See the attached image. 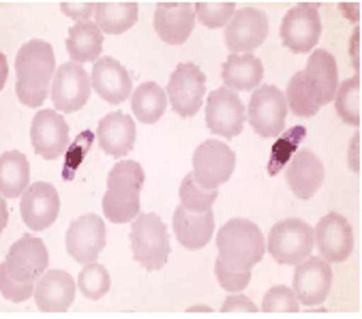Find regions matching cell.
<instances>
[{
  "instance_id": "34",
  "label": "cell",
  "mask_w": 362,
  "mask_h": 319,
  "mask_svg": "<svg viewBox=\"0 0 362 319\" xmlns=\"http://www.w3.org/2000/svg\"><path fill=\"white\" fill-rule=\"evenodd\" d=\"M219 197V189H204L195 182L193 174L185 176L180 182V206L191 212H206Z\"/></svg>"
},
{
  "instance_id": "24",
  "label": "cell",
  "mask_w": 362,
  "mask_h": 319,
  "mask_svg": "<svg viewBox=\"0 0 362 319\" xmlns=\"http://www.w3.org/2000/svg\"><path fill=\"white\" fill-rule=\"evenodd\" d=\"M174 233L178 243L189 251H199L208 247L212 231H214V214L212 210L206 212H191L185 206H178L174 210Z\"/></svg>"
},
{
  "instance_id": "21",
  "label": "cell",
  "mask_w": 362,
  "mask_h": 319,
  "mask_svg": "<svg viewBox=\"0 0 362 319\" xmlns=\"http://www.w3.org/2000/svg\"><path fill=\"white\" fill-rule=\"evenodd\" d=\"M287 187L298 199H311L324 185V166L311 150H298L285 168Z\"/></svg>"
},
{
  "instance_id": "45",
  "label": "cell",
  "mask_w": 362,
  "mask_h": 319,
  "mask_svg": "<svg viewBox=\"0 0 362 319\" xmlns=\"http://www.w3.org/2000/svg\"><path fill=\"white\" fill-rule=\"evenodd\" d=\"M191 311H210V308L208 306H193Z\"/></svg>"
},
{
  "instance_id": "27",
  "label": "cell",
  "mask_w": 362,
  "mask_h": 319,
  "mask_svg": "<svg viewBox=\"0 0 362 319\" xmlns=\"http://www.w3.org/2000/svg\"><path fill=\"white\" fill-rule=\"evenodd\" d=\"M30 182V166L24 152L7 150L0 154V195L18 199Z\"/></svg>"
},
{
  "instance_id": "30",
  "label": "cell",
  "mask_w": 362,
  "mask_h": 319,
  "mask_svg": "<svg viewBox=\"0 0 362 319\" xmlns=\"http://www.w3.org/2000/svg\"><path fill=\"white\" fill-rule=\"evenodd\" d=\"M95 24L105 35H122L137 22V3H95Z\"/></svg>"
},
{
  "instance_id": "39",
  "label": "cell",
  "mask_w": 362,
  "mask_h": 319,
  "mask_svg": "<svg viewBox=\"0 0 362 319\" xmlns=\"http://www.w3.org/2000/svg\"><path fill=\"white\" fill-rule=\"evenodd\" d=\"M60 11L78 22H88L95 13V3H60Z\"/></svg>"
},
{
  "instance_id": "2",
  "label": "cell",
  "mask_w": 362,
  "mask_h": 319,
  "mask_svg": "<svg viewBox=\"0 0 362 319\" xmlns=\"http://www.w3.org/2000/svg\"><path fill=\"white\" fill-rule=\"evenodd\" d=\"M219 260L236 272H251L266 253L262 229L249 219L228 221L216 233Z\"/></svg>"
},
{
  "instance_id": "28",
  "label": "cell",
  "mask_w": 362,
  "mask_h": 319,
  "mask_svg": "<svg viewBox=\"0 0 362 319\" xmlns=\"http://www.w3.org/2000/svg\"><path fill=\"white\" fill-rule=\"evenodd\" d=\"M103 50V33L99 30L97 24L88 22H78L71 26L69 39H66V52L71 56V62H97L101 58Z\"/></svg>"
},
{
  "instance_id": "41",
  "label": "cell",
  "mask_w": 362,
  "mask_h": 319,
  "mask_svg": "<svg viewBox=\"0 0 362 319\" xmlns=\"http://www.w3.org/2000/svg\"><path fill=\"white\" fill-rule=\"evenodd\" d=\"M7 77H9V64H7V56L0 52V91L5 88L7 84Z\"/></svg>"
},
{
  "instance_id": "43",
  "label": "cell",
  "mask_w": 362,
  "mask_h": 319,
  "mask_svg": "<svg viewBox=\"0 0 362 319\" xmlns=\"http://www.w3.org/2000/svg\"><path fill=\"white\" fill-rule=\"evenodd\" d=\"M339 7H341L343 16H345V13H349V16H351V20H354V22H358V3H351V5H345V3H343V5H339Z\"/></svg>"
},
{
  "instance_id": "11",
  "label": "cell",
  "mask_w": 362,
  "mask_h": 319,
  "mask_svg": "<svg viewBox=\"0 0 362 319\" xmlns=\"http://www.w3.org/2000/svg\"><path fill=\"white\" fill-rule=\"evenodd\" d=\"M285 95L276 86H259L249 101V122L259 137H276L285 129L287 118Z\"/></svg>"
},
{
  "instance_id": "31",
  "label": "cell",
  "mask_w": 362,
  "mask_h": 319,
  "mask_svg": "<svg viewBox=\"0 0 362 319\" xmlns=\"http://www.w3.org/2000/svg\"><path fill=\"white\" fill-rule=\"evenodd\" d=\"M285 103H287V110H292V112H294L296 116H300V118H311V116H315V114L322 110V105L317 103L315 95L311 93V88H309L307 82H305L303 71H298V73L287 82Z\"/></svg>"
},
{
  "instance_id": "42",
  "label": "cell",
  "mask_w": 362,
  "mask_h": 319,
  "mask_svg": "<svg viewBox=\"0 0 362 319\" xmlns=\"http://www.w3.org/2000/svg\"><path fill=\"white\" fill-rule=\"evenodd\" d=\"M7 223H9V206H7L5 197H3V195H0V233H3V231H5Z\"/></svg>"
},
{
  "instance_id": "16",
  "label": "cell",
  "mask_w": 362,
  "mask_h": 319,
  "mask_svg": "<svg viewBox=\"0 0 362 319\" xmlns=\"http://www.w3.org/2000/svg\"><path fill=\"white\" fill-rule=\"evenodd\" d=\"M30 144L47 161L62 156L69 148V124L54 110H39L30 124Z\"/></svg>"
},
{
  "instance_id": "8",
  "label": "cell",
  "mask_w": 362,
  "mask_h": 319,
  "mask_svg": "<svg viewBox=\"0 0 362 319\" xmlns=\"http://www.w3.org/2000/svg\"><path fill=\"white\" fill-rule=\"evenodd\" d=\"M90 75L86 69L78 62H64L56 69L52 86H49V97L54 103V110L74 114L82 110L88 103L90 97Z\"/></svg>"
},
{
  "instance_id": "23",
  "label": "cell",
  "mask_w": 362,
  "mask_h": 319,
  "mask_svg": "<svg viewBox=\"0 0 362 319\" xmlns=\"http://www.w3.org/2000/svg\"><path fill=\"white\" fill-rule=\"evenodd\" d=\"M303 75L307 86L311 88V93L315 95L322 108L334 99V93L339 88V71H337V60L328 50H313Z\"/></svg>"
},
{
  "instance_id": "32",
  "label": "cell",
  "mask_w": 362,
  "mask_h": 319,
  "mask_svg": "<svg viewBox=\"0 0 362 319\" xmlns=\"http://www.w3.org/2000/svg\"><path fill=\"white\" fill-rule=\"evenodd\" d=\"M334 105H337V114L339 118L349 124V127H358L360 124V75H351L349 79L337 88L334 93Z\"/></svg>"
},
{
  "instance_id": "29",
  "label": "cell",
  "mask_w": 362,
  "mask_h": 319,
  "mask_svg": "<svg viewBox=\"0 0 362 319\" xmlns=\"http://www.w3.org/2000/svg\"><path fill=\"white\" fill-rule=\"evenodd\" d=\"M131 110L139 122L155 124L168 110V95L157 82H144L135 93H131Z\"/></svg>"
},
{
  "instance_id": "7",
  "label": "cell",
  "mask_w": 362,
  "mask_h": 319,
  "mask_svg": "<svg viewBox=\"0 0 362 319\" xmlns=\"http://www.w3.org/2000/svg\"><path fill=\"white\" fill-rule=\"evenodd\" d=\"M172 110L182 116V118H191L195 116L202 105H204V97H206V75L204 71L193 64V62H180L174 73L170 75V84L165 91Z\"/></svg>"
},
{
  "instance_id": "20",
  "label": "cell",
  "mask_w": 362,
  "mask_h": 319,
  "mask_svg": "<svg viewBox=\"0 0 362 319\" xmlns=\"http://www.w3.org/2000/svg\"><path fill=\"white\" fill-rule=\"evenodd\" d=\"M90 84L95 93L112 105L127 101L133 93L129 71L112 56H103L95 62L90 73Z\"/></svg>"
},
{
  "instance_id": "22",
  "label": "cell",
  "mask_w": 362,
  "mask_h": 319,
  "mask_svg": "<svg viewBox=\"0 0 362 319\" xmlns=\"http://www.w3.org/2000/svg\"><path fill=\"white\" fill-rule=\"evenodd\" d=\"M195 28V11L191 3H157L155 33L168 45L185 43Z\"/></svg>"
},
{
  "instance_id": "37",
  "label": "cell",
  "mask_w": 362,
  "mask_h": 319,
  "mask_svg": "<svg viewBox=\"0 0 362 319\" xmlns=\"http://www.w3.org/2000/svg\"><path fill=\"white\" fill-rule=\"evenodd\" d=\"M214 277L219 281V285L230 291V294H236V291H243L249 283H251V272H236V270H230L219 257L214 262Z\"/></svg>"
},
{
  "instance_id": "15",
  "label": "cell",
  "mask_w": 362,
  "mask_h": 319,
  "mask_svg": "<svg viewBox=\"0 0 362 319\" xmlns=\"http://www.w3.org/2000/svg\"><path fill=\"white\" fill-rule=\"evenodd\" d=\"M332 287V268L322 257H307L296 264L294 270V294L305 306H320L326 302Z\"/></svg>"
},
{
  "instance_id": "44",
  "label": "cell",
  "mask_w": 362,
  "mask_h": 319,
  "mask_svg": "<svg viewBox=\"0 0 362 319\" xmlns=\"http://www.w3.org/2000/svg\"><path fill=\"white\" fill-rule=\"evenodd\" d=\"M354 66L358 71V30H354Z\"/></svg>"
},
{
  "instance_id": "38",
  "label": "cell",
  "mask_w": 362,
  "mask_h": 319,
  "mask_svg": "<svg viewBox=\"0 0 362 319\" xmlns=\"http://www.w3.org/2000/svg\"><path fill=\"white\" fill-rule=\"evenodd\" d=\"M223 313H255L257 306L253 304L251 298H247L245 294H232L230 298H226L223 306H221Z\"/></svg>"
},
{
  "instance_id": "14",
  "label": "cell",
  "mask_w": 362,
  "mask_h": 319,
  "mask_svg": "<svg viewBox=\"0 0 362 319\" xmlns=\"http://www.w3.org/2000/svg\"><path fill=\"white\" fill-rule=\"evenodd\" d=\"M268 37V16L255 7L236 9L232 20L226 24L223 41L232 54H251Z\"/></svg>"
},
{
  "instance_id": "33",
  "label": "cell",
  "mask_w": 362,
  "mask_h": 319,
  "mask_svg": "<svg viewBox=\"0 0 362 319\" xmlns=\"http://www.w3.org/2000/svg\"><path fill=\"white\" fill-rule=\"evenodd\" d=\"M78 287L88 300H101L112 287V277L105 270V266L90 262V264H84L78 277Z\"/></svg>"
},
{
  "instance_id": "13",
  "label": "cell",
  "mask_w": 362,
  "mask_h": 319,
  "mask_svg": "<svg viewBox=\"0 0 362 319\" xmlns=\"http://www.w3.org/2000/svg\"><path fill=\"white\" fill-rule=\"evenodd\" d=\"M313 247L328 264L345 262L354 251V229L339 212H328L313 227Z\"/></svg>"
},
{
  "instance_id": "17",
  "label": "cell",
  "mask_w": 362,
  "mask_h": 319,
  "mask_svg": "<svg viewBox=\"0 0 362 319\" xmlns=\"http://www.w3.org/2000/svg\"><path fill=\"white\" fill-rule=\"evenodd\" d=\"M22 221L28 229L43 231L58 219L60 212V197L58 191L47 182H35L22 193L20 204Z\"/></svg>"
},
{
  "instance_id": "25",
  "label": "cell",
  "mask_w": 362,
  "mask_h": 319,
  "mask_svg": "<svg viewBox=\"0 0 362 319\" xmlns=\"http://www.w3.org/2000/svg\"><path fill=\"white\" fill-rule=\"evenodd\" d=\"M135 122L131 116L122 112H112L99 120L97 127V144L101 150L114 158H122L133 150L135 144Z\"/></svg>"
},
{
  "instance_id": "4",
  "label": "cell",
  "mask_w": 362,
  "mask_h": 319,
  "mask_svg": "<svg viewBox=\"0 0 362 319\" xmlns=\"http://www.w3.org/2000/svg\"><path fill=\"white\" fill-rule=\"evenodd\" d=\"M129 245L133 260L148 272H157L170 257V233L161 216L153 212H139L129 231Z\"/></svg>"
},
{
  "instance_id": "19",
  "label": "cell",
  "mask_w": 362,
  "mask_h": 319,
  "mask_svg": "<svg viewBox=\"0 0 362 319\" xmlns=\"http://www.w3.org/2000/svg\"><path fill=\"white\" fill-rule=\"evenodd\" d=\"M33 298L43 313H64L76 300V279L64 270H45L35 283Z\"/></svg>"
},
{
  "instance_id": "6",
  "label": "cell",
  "mask_w": 362,
  "mask_h": 319,
  "mask_svg": "<svg viewBox=\"0 0 362 319\" xmlns=\"http://www.w3.org/2000/svg\"><path fill=\"white\" fill-rule=\"evenodd\" d=\"M236 168L234 150L219 139H208L193 152V178L204 189H219L226 185Z\"/></svg>"
},
{
  "instance_id": "40",
  "label": "cell",
  "mask_w": 362,
  "mask_h": 319,
  "mask_svg": "<svg viewBox=\"0 0 362 319\" xmlns=\"http://www.w3.org/2000/svg\"><path fill=\"white\" fill-rule=\"evenodd\" d=\"M358 139H360V135L356 133V135L351 137V146H349V152H347L349 170H351L354 174H358V172H360V166H358Z\"/></svg>"
},
{
  "instance_id": "5",
  "label": "cell",
  "mask_w": 362,
  "mask_h": 319,
  "mask_svg": "<svg viewBox=\"0 0 362 319\" xmlns=\"http://www.w3.org/2000/svg\"><path fill=\"white\" fill-rule=\"evenodd\" d=\"M268 253L281 266H296L313 251V227L300 219L279 221L268 236Z\"/></svg>"
},
{
  "instance_id": "10",
  "label": "cell",
  "mask_w": 362,
  "mask_h": 319,
  "mask_svg": "<svg viewBox=\"0 0 362 319\" xmlns=\"http://www.w3.org/2000/svg\"><path fill=\"white\" fill-rule=\"evenodd\" d=\"M107 243V229L99 214H84L69 225L64 245L66 253L78 264L97 262Z\"/></svg>"
},
{
  "instance_id": "9",
  "label": "cell",
  "mask_w": 362,
  "mask_h": 319,
  "mask_svg": "<svg viewBox=\"0 0 362 319\" xmlns=\"http://www.w3.org/2000/svg\"><path fill=\"white\" fill-rule=\"evenodd\" d=\"M322 35V20L317 5L300 3L289 9L281 22V41L294 54H309Z\"/></svg>"
},
{
  "instance_id": "3",
  "label": "cell",
  "mask_w": 362,
  "mask_h": 319,
  "mask_svg": "<svg viewBox=\"0 0 362 319\" xmlns=\"http://www.w3.org/2000/svg\"><path fill=\"white\" fill-rule=\"evenodd\" d=\"M144 168L137 161H118L107 174L103 212L112 223H129L139 214Z\"/></svg>"
},
{
  "instance_id": "18",
  "label": "cell",
  "mask_w": 362,
  "mask_h": 319,
  "mask_svg": "<svg viewBox=\"0 0 362 319\" xmlns=\"http://www.w3.org/2000/svg\"><path fill=\"white\" fill-rule=\"evenodd\" d=\"M39 277L41 272L35 264L9 249L5 262L0 264V294L9 302H24L33 298Z\"/></svg>"
},
{
  "instance_id": "26",
  "label": "cell",
  "mask_w": 362,
  "mask_h": 319,
  "mask_svg": "<svg viewBox=\"0 0 362 319\" xmlns=\"http://www.w3.org/2000/svg\"><path fill=\"white\" fill-rule=\"evenodd\" d=\"M223 82L230 91H255L262 86L264 64L253 54H232L223 64Z\"/></svg>"
},
{
  "instance_id": "36",
  "label": "cell",
  "mask_w": 362,
  "mask_h": 319,
  "mask_svg": "<svg viewBox=\"0 0 362 319\" xmlns=\"http://www.w3.org/2000/svg\"><path fill=\"white\" fill-rule=\"evenodd\" d=\"M298 308H300V302H298L294 289L285 287V285L270 287L262 302L264 313H298Z\"/></svg>"
},
{
  "instance_id": "12",
  "label": "cell",
  "mask_w": 362,
  "mask_h": 319,
  "mask_svg": "<svg viewBox=\"0 0 362 319\" xmlns=\"http://www.w3.org/2000/svg\"><path fill=\"white\" fill-rule=\"evenodd\" d=\"M245 105L238 93L230 88H216L208 95L206 101V127L226 139H232L243 133L245 127Z\"/></svg>"
},
{
  "instance_id": "1",
  "label": "cell",
  "mask_w": 362,
  "mask_h": 319,
  "mask_svg": "<svg viewBox=\"0 0 362 319\" xmlns=\"http://www.w3.org/2000/svg\"><path fill=\"white\" fill-rule=\"evenodd\" d=\"M16 95L26 108H41L49 97V86L56 73L54 47L47 41H26L16 58Z\"/></svg>"
},
{
  "instance_id": "35",
  "label": "cell",
  "mask_w": 362,
  "mask_h": 319,
  "mask_svg": "<svg viewBox=\"0 0 362 319\" xmlns=\"http://www.w3.org/2000/svg\"><path fill=\"white\" fill-rule=\"evenodd\" d=\"M193 11L206 28H221L236 13V3H195Z\"/></svg>"
}]
</instances>
